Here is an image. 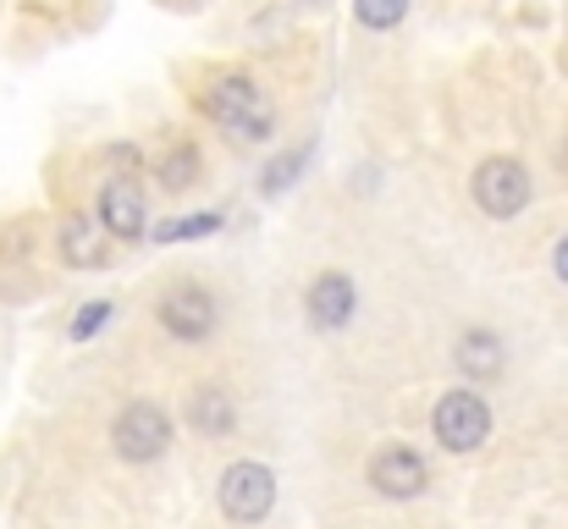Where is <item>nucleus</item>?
Wrapping results in <instances>:
<instances>
[{"label": "nucleus", "instance_id": "a211bd4d", "mask_svg": "<svg viewBox=\"0 0 568 529\" xmlns=\"http://www.w3.org/2000/svg\"><path fill=\"white\" fill-rule=\"evenodd\" d=\"M552 271H558V282H568V237L552 248Z\"/></svg>", "mask_w": 568, "mask_h": 529}, {"label": "nucleus", "instance_id": "39448f33", "mask_svg": "<svg viewBox=\"0 0 568 529\" xmlns=\"http://www.w3.org/2000/svg\"><path fill=\"white\" fill-rule=\"evenodd\" d=\"M475 204L491 215V221H508L530 204V172L508 155H491L480 172H475Z\"/></svg>", "mask_w": 568, "mask_h": 529}, {"label": "nucleus", "instance_id": "9b49d317", "mask_svg": "<svg viewBox=\"0 0 568 529\" xmlns=\"http://www.w3.org/2000/svg\"><path fill=\"white\" fill-rule=\"evenodd\" d=\"M189 425L199 436H232V425H237V408H232V397L226 391H215V386H199L189 397Z\"/></svg>", "mask_w": 568, "mask_h": 529}, {"label": "nucleus", "instance_id": "ddd939ff", "mask_svg": "<svg viewBox=\"0 0 568 529\" xmlns=\"http://www.w3.org/2000/svg\"><path fill=\"white\" fill-rule=\"evenodd\" d=\"M210 232H221V215H215V210H204V215H183V221H166V226H155V237H161V243L210 237Z\"/></svg>", "mask_w": 568, "mask_h": 529}, {"label": "nucleus", "instance_id": "4468645a", "mask_svg": "<svg viewBox=\"0 0 568 529\" xmlns=\"http://www.w3.org/2000/svg\"><path fill=\"white\" fill-rule=\"evenodd\" d=\"M310 155H315V150H310V144H298V150H287L282 161H271V166H265V193H282V187H293V176L310 166Z\"/></svg>", "mask_w": 568, "mask_h": 529}, {"label": "nucleus", "instance_id": "6e6552de", "mask_svg": "<svg viewBox=\"0 0 568 529\" xmlns=\"http://www.w3.org/2000/svg\"><path fill=\"white\" fill-rule=\"evenodd\" d=\"M144 221H150V204H144V187L133 176H111L100 187V226L111 237H144Z\"/></svg>", "mask_w": 568, "mask_h": 529}, {"label": "nucleus", "instance_id": "dca6fc26", "mask_svg": "<svg viewBox=\"0 0 568 529\" xmlns=\"http://www.w3.org/2000/svg\"><path fill=\"white\" fill-rule=\"evenodd\" d=\"M161 182H166V187H189V182H199V155H193V150H178L172 161H161Z\"/></svg>", "mask_w": 568, "mask_h": 529}, {"label": "nucleus", "instance_id": "7ed1b4c3", "mask_svg": "<svg viewBox=\"0 0 568 529\" xmlns=\"http://www.w3.org/2000/svg\"><path fill=\"white\" fill-rule=\"evenodd\" d=\"M111 441L128 464H155L172 447V419H166L161 403H128L111 425Z\"/></svg>", "mask_w": 568, "mask_h": 529}, {"label": "nucleus", "instance_id": "f257e3e1", "mask_svg": "<svg viewBox=\"0 0 568 529\" xmlns=\"http://www.w3.org/2000/svg\"><path fill=\"white\" fill-rule=\"evenodd\" d=\"M204 111L226 128V133H237V139H248V144H265L271 139V105H265V94L254 89V78H243V72H226V78H215L210 89H204Z\"/></svg>", "mask_w": 568, "mask_h": 529}, {"label": "nucleus", "instance_id": "9d476101", "mask_svg": "<svg viewBox=\"0 0 568 529\" xmlns=\"http://www.w3.org/2000/svg\"><path fill=\"white\" fill-rule=\"evenodd\" d=\"M354 309H359V298H354V282H348V276L326 271V276L310 282V321H315L321 332H343V326L354 321Z\"/></svg>", "mask_w": 568, "mask_h": 529}, {"label": "nucleus", "instance_id": "0eeeda50", "mask_svg": "<svg viewBox=\"0 0 568 529\" xmlns=\"http://www.w3.org/2000/svg\"><path fill=\"white\" fill-rule=\"evenodd\" d=\"M371 486H376L386 502H414L430 486V464L414 447H386V452H376V464H371Z\"/></svg>", "mask_w": 568, "mask_h": 529}, {"label": "nucleus", "instance_id": "f8f14e48", "mask_svg": "<svg viewBox=\"0 0 568 529\" xmlns=\"http://www.w3.org/2000/svg\"><path fill=\"white\" fill-rule=\"evenodd\" d=\"M458 369H464L469 380H491V375L503 369V343H497L491 332H464V337H458Z\"/></svg>", "mask_w": 568, "mask_h": 529}, {"label": "nucleus", "instance_id": "f3484780", "mask_svg": "<svg viewBox=\"0 0 568 529\" xmlns=\"http://www.w3.org/2000/svg\"><path fill=\"white\" fill-rule=\"evenodd\" d=\"M105 321H111V304H83V309H78V321H72V343H89Z\"/></svg>", "mask_w": 568, "mask_h": 529}, {"label": "nucleus", "instance_id": "423d86ee", "mask_svg": "<svg viewBox=\"0 0 568 529\" xmlns=\"http://www.w3.org/2000/svg\"><path fill=\"white\" fill-rule=\"evenodd\" d=\"M161 326L178 337V343H204L215 332V298L199 287V282H178L166 298H161Z\"/></svg>", "mask_w": 568, "mask_h": 529}, {"label": "nucleus", "instance_id": "1a4fd4ad", "mask_svg": "<svg viewBox=\"0 0 568 529\" xmlns=\"http://www.w3.org/2000/svg\"><path fill=\"white\" fill-rule=\"evenodd\" d=\"M105 254H111V232L94 215H67L61 221V260L72 271H100Z\"/></svg>", "mask_w": 568, "mask_h": 529}, {"label": "nucleus", "instance_id": "2eb2a0df", "mask_svg": "<svg viewBox=\"0 0 568 529\" xmlns=\"http://www.w3.org/2000/svg\"><path fill=\"white\" fill-rule=\"evenodd\" d=\"M354 17L365 28H397L408 17V0H354Z\"/></svg>", "mask_w": 568, "mask_h": 529}, {"label": "nucleus", "instance_id": "f03ea898", "mask_svg": "<svg viewBox=\"0 0 568 529\" xmlns=\"http://www.w3.org/2000/svg\"><path fill=\"white\" fill-rule=\"evenodd\" d=\"M215 502H221V513H226L232 525H265L271 508H276V475H271L265 464L243 458V464H232V469L221 475Z\"/></svg>", "mask_w": 568, "mask_h": 529}, {"label": "nucleus", "instance_id": "20e7f679", "mask_svg": "<svg viewBox=\"0 0 568 529\" xmlns=\"http://www.w3.org/2000/svg\"><path fill=\"white\" fill-rule=\"evenodd\" d=\"M430 430L447 452H475L491 436V408H486L480 391H447L430 414Z\"/></svg>", "mask_w": 568, "mask_h": 529}]
</instances>
